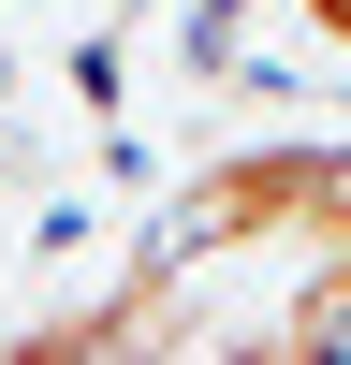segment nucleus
I'll list each match as a JSON object with an SVG mask.
<instances>
[{"mask_svg": "<svg viewBox=\"0 0 351 365\" xmlns=\"http://www.w3.org/2000/svg\"><path fill=\"white\" fill-rule=\"evenodd\" d=\"M292 15H307V29H322V44H337V58H351V0H292Z\"/></svg>", "mask_w": 351, "mask_h": 365, "instance_id": "1", "label": "nucleus"}]
</instances>
